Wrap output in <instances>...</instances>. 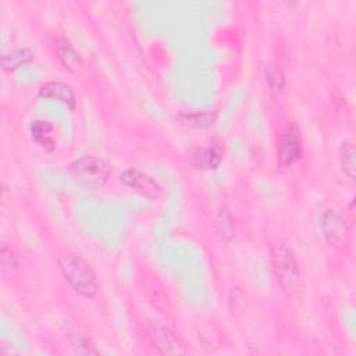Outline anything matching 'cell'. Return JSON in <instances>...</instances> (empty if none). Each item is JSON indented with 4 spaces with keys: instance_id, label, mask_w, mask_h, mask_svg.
Returning a JSON list of instances; mask_svg holds the SVG:
<instances>
[{
    "instance_id": "obj_1",
    "label": "cell",
    "mask_w": 356,
    "mask_h": 356,
    "mask_svg": "<svg viewBox=\"0 0 356 356\" xmlns=\"http://www.w3.org/2000/svg\"><path fill=\"white\" fill-rule=\"evenodd\" d=\"M58 266L72 286V289L83 298H93L99 291V284L92 267L76 253L64 252L58 257Z\"/></svg>"
},
{
    "instance_id": "obj_2",
    "label": "cell",
    "mask_w": 356,
    "mask_h": 356,
    "mask_svg": "<svg viewBox=\"0 0 356 356\" xmlns=\"http://www.w3.org/2000/svg\"><path fill=\"white\" fill-rule=\"evenodd\" d=\"M271 264L282 291L288 295L296 293L302 286V273L291 248L284 243L273 245Z\"/></svg>"
},
{
    "instance_id": "obj_3",
    "label": "cell",
    "mask_w": 356,
    "mask_h": 356,
    "mask_svg": "<svg viewBox=\"0 0 356 356\" xmlns=\"http://www.w3.org/2000/svg\"><path fill=\"white\" fill-rule=\"evenodd\" d=\"M71 175L86 186H102L110 177L108 164L96 156H83L70 165Z\"/></svg>"
},
{
    "instance_id": "obj_4",
    "label": "cell",
    "mask_w": 356,
    "mask_h": 356,
    "mask_svg": "<svg viewBox=\"0 0 356 356\" xmlns=\"http://www.w3.org/2000/svg\"><path fill=\"white\" fill-rule=\"evenodd\" d=\"M302 156V139L295 125L286 127L277 143V160L282 167H291Z\"/></svg>"
},
{
    "instance_id": "obj_5",
    "label": "cell",
    "mask_w": 356,
    "mask_h": 356,
    "mask_svg": "<svg viewBox=\"0 0 356 356\" xmlns=\"http://www.w3.org/2000/svg\"><path fill=\"white\" fill-rule=\"evenodd\" d=\"M120 178H121V182H124L128 188L134 189L135 192H138L145 197L157 199L161 195L160 184L152 175L138 168L125 170Z\"/></svg>"
},
{
    "instance_id": "obj_6",
    "label": "cell",
    "mask_w": 356,
    "mask_h": 356,
    "mask_svg": "<svg viewBox=\"0 0 356 356\" xmlns=\"http://www.w3.org/2000/svg\"><path fill=\"white\" fill-rule=\"evenodd\" d=\"M224 157V140L220 138L213 139L206 147L197 149L191 156V163L196 168L211 170L217 168Z\"/></svg>"
},
{
    "instance_id": "obj_7",
    "label": "cell",
    "mask_w": 356,
    "mask_h": 356,
    "mask_svg": "<svg viewBox=\"0 0 356 356\" xmlns=\"http://www.w3.org/2000/svg\"><path fill=\"white\" fill-rule=\"evenodd\" d=\"M320 228L323 235L325 236V239L331 243V245H342L348 229L346 225L342 220V217L332 209H328L324 211L323 217H321V222H320Z\"/></svg>"
},
{
    "instance_id": "obj_8",
    "label": "cell",
    "mask_w": 356,
    "mask_h": 356,
    "mask_svg": "<svg viewBox=\"0 0 356 356\" xmlns=\"http://www.w3.org/2000/svg\"><path fill=\"white\" fill-rule=\"evenodd\" d=\"M147 332L150 342L161 355H178L184 352L178 339L167 328L152 323Z\"/></svg>"
},
{
    "instance_id": "obj_9",
    "label": "cell",
    "mask_w": 356,
    "mask_h": 356,
    "mask_svg": "<svg viewBox=\"0 0 356 356\" xmlns=\"http://www.w3.org/2000/svg\"><path fill=\"white\" fill-rule=\"evenodd\" d=\"M54 53L60 63L71 72L76 74L82 70V57L78 50L65 38H57L54 42Z\"/></svg>"
},
{
    "instance_id": "obj_10",
    "label": "cell",
    "mask_w": 356,
    "mask_h": 356,
    "mask_svg": "<svg viewBox=\"0 0 356 356\" xmlns=\"http://www.w3.org/2000/svg\"><path fill=\"white\" fill-rule=\"evenodd\" d=\"M39 95L44 99H50V100H57L61 102L63 104H65L70 108L75 107V93L72 90V88L67 83L63 82H47L44 85L40 86L39 89Z\"/></svg>"
},
{
    "instance_id": "obj_11",
    "label": "cell",
    "mask_w": 356,
    "mask_h": 356,
    "mask_svg": "<svg viewBox=\"0 0 356 356\" xmlns=\"http://www.w3.org/2000/svg\"><path fill=\"white\" fill-rule=\"evenodd\" d=\"M177 122L191 128H207L211 127L217 120V111H191V113H179L175 117Z\"/></svg>"
},
{
    "instance_id": "obj_12",
    "label": "cell",
    "mask_w": 356,
    "mask_h": 356,
    "mask_svg": "<svg viewBox=\"0 0 356 356\" xmlns=\"http://www.w3.org/2000/svg\"><path fill=\"white\" fill-rule=\"evenodd\" d=\"M33 58V53L26 47H19L10 50L8 53H4L1 56V68L6 72H13L28 63H31Z\"/></svg>"
},
{
    "instance_id": "obj_13",
    "label": "cell",
    "mask_w": 356,
    "mask_h": 356,
    "mask_svg": "<svg viewBox=\"0 0 356 356\" xmlns=\"http://www.w3.org/2000/svg\"><path fill=\"white\" fill-rule=\"evenodd\" d=\"M53 125L51 122L46 120H36L31 125V132L32 138L36 140L38 145H40L44 150H53L54 149V139L51 136Z\"/></svg>"
},
{
    "instance_id": "obj_14",
    "label": "cell",
    "mask_w": 356,
    "mask_h": 356,
    "mask_svg": "<svg viewBox=\"0 0 356 356\" xmlns=\"http://www.w3.org/2000/svg\"><path fill=\"white\" fill-rule=\"evenodd\" d=\"M356 152L355 146L350 142H343L339 147V163L343 172L350 178L355 179V170H356Z\"/></svg>"
},
{
    "instance_id": "obj_15",
    "label": "cell",
    "mask_w": 356,
    "mask_h": 356,
    "mask_svg": "<svg viewBox=\"0 0 356 356\" xmlns=\"http://www.w3.org/2000/svg\"><path fill=\"white\" fill-rule=\"evenodd\" d=\"M264 74H266V81L270 86V90L274 93H280L285 86V76L282 71L275 64H267Z\"/></svg>"
},
{
    "instance_id": "obj_16",
    "label": "cell",
    "mask_w": 356,
    "mask_h": 356,
    "mask_svg": "<svg viewBox=\"0 0 356 356\" xmlns=\"http://www.w3.org/2000/svg\"><path fill=\"white\" fill-rule=\"evenodd\" d=\"M0 260H1V271L3 274L13 275L18 270V259L15 253L6 245L1 246L0 250Z\"/></svg>"
},
{
    "instance_id": "obj_17",
    "label": "cell",
    "mask_w": 356,
    "mask_h": 356,
    "mask_svg": "<svg viewBox=\"0 0 356 356\" xmlns=\"http://www.w3.org/2000/svg\"><path fill=\"white\" fill-rule=\"evenodd\" d=\"M216 225L217 229L220 232V235L225 239H231L234 236V224H232V218L227 211H220L216 220Z\"/></svg>"
},
{
    "instance_id": "obj_18",
    "label": "cell",
    "mask_w": 356,
    "mask_h": 356,
    "mask_svg": "<svg viewBox=\"0 0 356 356\" xmlns=\"http://www.w3.org/2000/svg\"><path fill=\"white\" fill-rule=\"evenodd\" d=\"M70 343L75 353L78 355H96L97 350L93 348V345L83 337L74 334L70 337Z\"/></svg>"
}]
</instances>
